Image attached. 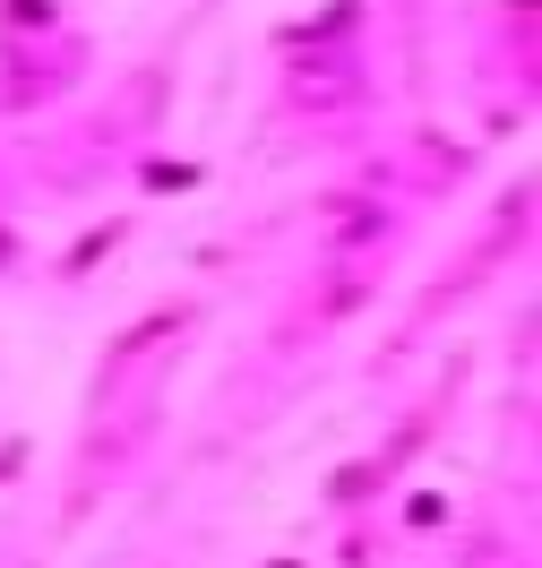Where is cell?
Segmentation results:
<instances>
[{"label": "cell", "mask_w": 542, "mask_h": 568, "mask_svg": "<svg viewBox=\"0 0 542 568\" xmlns=\"http://www.w3.org/2000/svg\"><path fill=\"white\" fill-rule=\"evenodd\" d=\"M146 181L155 190H198V164H146Z\"/></svg>", "instance_id": "2"}, {"label": "cell", "mask_w": 542, "mask_h": 568, "mask_svg": "<svg viewBox=\"0 0 542 568\" xmlns=\"http://www.w3.org/2000/svg\"><path fill=\"white\" fill-rule=\"evenodd\" d=\"M276 568H301V560H276Z\"/></svg>", "instance_id": "3"}, {"label": "cell", "mask_w": 542, "mask_h": 568, "mask_svg": "<svg viewBox=\"0 0 542 568\" xmlns=\"http://www.w3.org/2000/svg\"><path fill=\"white\" fill-rule=\"evenodd\" d=\"M112 242H121V224H104V233H95V242H78V250H70V276H86V267H95V258H104Z\"/></svg>", "instance_id": "1"}]
</instances>
